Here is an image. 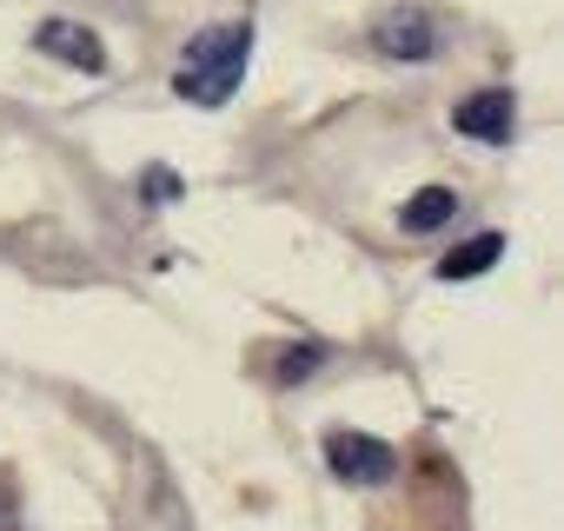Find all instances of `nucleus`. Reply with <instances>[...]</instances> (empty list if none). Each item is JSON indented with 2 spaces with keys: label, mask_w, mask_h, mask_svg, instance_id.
<instances>
[{
  "label": "nucleus",
  "mask_w": 564,
  "mask_h": 531,
  "mask_svg": "<svg viewBox=\"0 0 564 531\" xmlns=\"http://www.w3.org/2000/svg\"><path fill=\"white\" fill-rule=\"evenodd\" d=\"M465 213V199L452 193V186H419L405 206H399V232H438V226H452Z\"/></svg>",
  "instance_id": "423d86ee"
},
{
  "label": "nucleus",
  "mask_w": 564,
  "mask_h": 531,
  "mask_svg": "<svg viewBox=\"0 0 564 531\" xmlns=\"http://www.w3.org/2000/svg\"><path fill=\"white\" fill-rule=\"evenodd\" d=\"M180 193H186L180 173H166V166H147V173H140V199H147V206H173Z\"/></svg>",
  "instance_id": "1a4fd4ad"
},
{
  "label": "nucleus",
  "mask_w": 564,
  "mask_h": 531,
  "mask_svg": "<svg viewBox=\"0 0 564 531\" xmlns=\"http://www.w3.org/2000/svg\"><path fill=\"white\" fill-rule=\"evenodd\" d=\"M452 133L478 140V147H505L518 133V100L505 87H485V94H471V100L452 107Z\"/></svg>",
  "instance_id": "20e7f679"
},
{
  "label": "nucleus",
  "mask_w": 564,
  "mask_h": 531,
  "mask_svg": "<svg viewBox=\"0 0 564 531\" xmlns=\"http://www.w3.org/2000/svg\"><path fill=\"white\" fill-rule=\"evenodd\" d=\"M34 47H41L47 61H61V67L107 74V47H100V34L80 28V21H41V28H34Z\"/></svg>",
  "instance_id": "39448f33"
},
{
  "label": "nucleus",
  "mask_w": 564,
  "mask_h": 531,
  "mask_svg": "<svg viewBox=\"0 0 564 531\" xmlns=\"http://www.w3.org/2000/svg\"><path fill=\"white\" fill-rule=\"evenodd\" d=\"M326 472L339 485H386V478H399V452L372 432L339 425V432H326Z\"/></svg>",
  "instance_id": "7ed1b4c3"
},
{
  "label": "nucleus",
  "mask_w": 564,
  "mask_h": 531,
  "mask_svg": "<svg viewBox=\"0 0 564 531\" xmlns=\"http://www.w3.org/2000/svg\"><path fill=\"white\" fill-rule=\"evenodd\" d=\"M0 531H28V518H21V498H14V485L0 478Z\"/></svg>",
  "instance_id": "9d476101"
},
{
  "label": "nucleus",
  "mask_w": 564,
  "mask_h": 531,
  "mask_svg": "<svg viewBox=\"0 0 564 531\" xmlns=\"http://www.w3.org/2000/svg\"><path fill=\"white\" fill-rule=\"evenodd\" d=\"M438 47H445V34H438V21L419 8V0H392V8L372 14V54L379 61L425 67V61H438Z\"/></svg>",
  "instance_id": "f03ea898"
},
{
  "label": "nucleus",
  "mask_w": 564,
  "mask_h": 531,
  "mask_svg": "<svg viewBox=\"0 0 564 531\" xmlns=\"http://www.w3.org/2000/svg\"><path fill=\"white\" fill-rule=\"evenodd\" d=\"M252 67V21H219V28H199L173 67V100L186 107H226L239 94Z\"/></svg>",
  "instance_id": "f257e3e1"
},
{
  "label": "nucleus",
  "mask_w": 564,
  "mask_h": 531,
  "mask_svg": "<svg viewBox=\"0 0 564 531\" xmlns=\"http://www.w3.org/2000/svg\"><path fill=\"white\" fill-rule=\"evenodd\" d=\"M326 366V346H286V353H272V386H300Z\"/></svg>",
  "instance_id": "6e6552de"
},
{
  "label": "nucleus",
  "mask_w": 564,
  "mask_h": 531,
  "mask_svg": "<svg viewBox=\"0 0 564 531\" xmlns=\"http://www.w3.org/2000/svg\"><path fill=\"white\" fill-rule=\"evenodd\" d=\"M505 259V232H478V239H465V246H452L445 259H438V280L452 286V280H478V273H491V266Z\"/></svg>",
  "instance_id": "0eeeda50"
}]
</instances>
